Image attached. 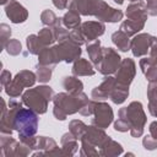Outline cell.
I'll return each mask as SVG.
<instances>
[{
    "mask_svg": "<svg viewBox=\"0 0 157 157\" xmlns=\"http://www.w3.org/2000/svg\"><path fill=\"white\" fill-rule=\"evenodd\" d=\"M16 128L21 134H27V135H32L36 131V126H37V117L34 115V113H32L31 110H26L22 109L17 113L16 115V120H15Z\"/></svg>",
    "mask_w": 157,
    "mask_h": 157,
    "instance_id": "obj_1",
    "label": "cell"
}]
</instances>
